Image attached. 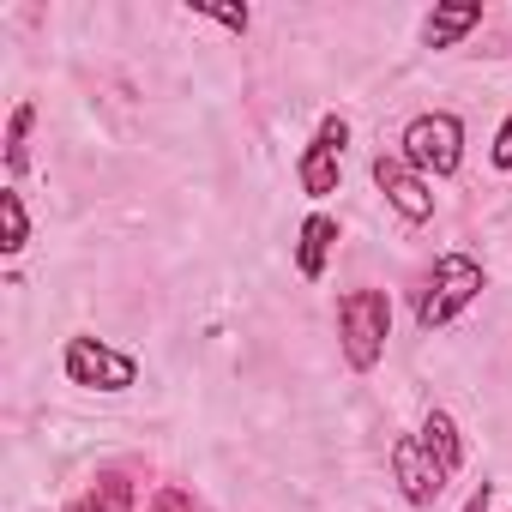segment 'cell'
I'll use <instances>...</instances> for the list:
<instances>
[{
	"instance_id": "obj_2",
	"label": "cell",
	"mask_w": 512,
	"mask_h": 512,
	"mask_svg": "<svg viewBox=\"0 0 512 512\" xmlns=\"http://www.w3.org/2000/svg\"><path fill=\"white\" fill-rule=\"evenodd\" d=\"M476 296H482V266L470 260V253H440L434 272H428V290L416 296V326L434 332V326L458 320Z\"/></svg>"
},
{
	"instance_id": "obj_12",
	"label": "cell",
	"mask_w": 512,
	"mask_h": 512,
	"mask_svg": "<svg viewBox=\"0 0 512 512\" xmlns=\"http://www.w3.org/2000/svg\"><path fill=\"white\" fill-rule=\"evenodd\" d=\"M25 241H31L25 199H19V187H0V253H19Z\"/></svg>"
},
{
	"instance_id": "obj_16",
	"label": "cell",
	"mask_w": 512,
	"mask_h": 512,
	"mask_svg": "<svg viewBox=\"0 0 512 512\" xmlns=\"http://www.w3.org/2000/svg\"><path fill=\"white\" fill-rule=\"evenodd\" d=\"M494 169H512V115H506L500 133H494Z\"/></svg>"
},
{
	"instance_id": "obj_15",
	"label": "cell",
	"mask_w": 512,
	"mask_h": 512,
	"mask_svg": "<svg viewBox=\"0 0 512 512\" xmlns=\"http://www.w3.org/2000/svg\"><path fill=\"white\" fill-rule=\"evenodd\" d=\"M151 512H193V500H187L181 488H157V494H151Z\"/></svg>"
},
{
	"instance_id": "obj_14",
	"label": "cell",
	"mask_w": 512,
	"mask_h": 512,
	"mask_svg": "<svg viewBox=\"0 0 512 512\" xmlns=\"http://www.w3.org/2000/svg\"><path fill=\"white\" fill-rule=\"evenodd\" d=\"M193 13H205V19H217V25H223V31H235V37L247 31V13H235V7H193Z\"/></svg>"
},
{
	"instance_id": "obj_11",
	"label": "cell",
	"mask_w": 512,
	"mask_h": 512,
	"mask_svg": "<svg viewBox=\"0 0 512 512\" xmlns=\"http://www.w3.org/2000/svg\"><path fill=\"white\" fill-rule=\"evenodd\" d=\"M73 512H133V482L127 476H97V488H85L73 500Z\"/></svg>"
},
{
	"instance_id": "obj_17",
	"label": "cell",
	"mask_w": 512,
	"mask_h": 512,
	"mask_svg": "<svg viewBox=\"0 0 512 512\" xmlns=\"http://www.w3.org/2000/svg\"><path fill=\"white\" fill-rule=\"evenodd\" d=\"M488 500H494V488H488V482H482V488H476V494H470V500H464V512H488Z\"/></svg>"
},
{
	"instance_id": "obj_9",
	"label": "cell",
	"mask_w": 512,
	"mask_h": 512,
	"mask_svg": "<svg viewBox=\"0 0 512 512\" xmlns=\"http://www.w3.org/2000/svg\"><path fill=\"white\" fill-rule=\"evenodd\" d=\"M476 25H482V7H476V0H458V7H434L428 25H422V43H428V49H452V43L470 37Z\"/></svg>"
},
{
	"instance_id": "obj_10",
	"label": "cell",
	"mask_w": 512,
	"mask_h": 512,
	"mask_svg": "<svg viewBox=\"0 0 512 512\" xmlns=\"http://www.w3.org/2000/svg\"><path fill=\"white\" fill-rule=\"evenodd\" d=\"M422 446L434 452V464H440L446 476H458V464H464V440H458V422H452L446 410H428V422H422Z\"/></svg>"
},
{
	"instance_id": "obj_7",
	"label": "cell",
	"mask_w": 512,
	"mask_h": 512,
	"mask_svg": "<svg viewBox=\"0 0 512 512\" xmlns=\"http://www.w3.org/2000/svg\"><path fill=\"white\" fill-rule=\"evenodd\" d=\"M392 476H398V488H404V500H410V506H434V500H440V488L452 482V476L434 464V452L422 446V434H404V440L392 446Z\"/></svg>"
},
{
	"instance_id": "obj_8",
	"label": "cell",
	"mask_w": 512,
	"mask_h": 512,
	"mask_svg": "<svg viewBox=\"0 0 512 512\" xmlns=\"http://www.w3.org/2000/svg\"><path fill=\"white\" fill-rule=\"evenodd\" d=\"M332 241H338V217L314 211V217L302 223V235H296V266H302V278H326V253H332Z\"/></svg>"
},
{
	"instance_id": "obj_1",
	"label": "cell",
	"mask_w": 512,
	"mask_h": 512,
	"mask_svg": "<svg viewBox=\"0 0 512 512\" xmlns=\"http://www.w3.org/2000/svg\"><path fill=\"white\" fill-rule=\"evenodd\" d=\"M386 338H392V302L380 290H350L338 302V344H344V362L356 374L380 368L386 356Z\"/></svg>"
},
{
	"instance_id": "obj_3",
	"label": "cell",
	"mask_w": 512,
	"mask_h": 512,
	"mask_svg": "<svg viewBox=\"0 0 512 512\" xmlns=\"http://www.w3.org/2000/svg\"><path fill=\"white\" fill-rule=\"evenodd\" d=\"M404 163H410L416 175L446 181V175L464 163V121H458V115H446V109L416 115V121L404 127Z\"/></svg>"
},
{
	"instance_id": "obj_5",
	"label": "cell",
	"mask_w": 512,
	"mask_h": 512,
	"mask_svg": "<svg viewBox=\"0 0 512 512\" xmlns=\"http://www.w3.org/2000/svg\"><path fill=\"white\" fill-rule=\"evenodd\" d=\"M344 145H350V121L344 115H326L320 121V133H314V145L302 151V193H314V199H326V193H338V175H344Z\"/></svg>"
},
{
	"instance_id": "obj_6",
	"label": "cell",
	"mask_w": 512,
	"mask_h": 512,
	"mask_svg": "<svg viewBox=\"0 0 512 512\" xmlns=\"http://www.w3.org/2000/svg\"><path fill=\"white\" fill-rule=\"evenodd\" d=\"M374 187L386 193V205H392L404 223H428V217H434L428 175H416V169L404 163V151H398V157H374Z\"/></svg>"
},
{
	"instance_id": "obj_4",
	"label": "cell",
	"mask_w": 512,
	"mask_h": 512,
	"mask_svg": "<svg viewBox=\"0 0 512 512\" xmlns=\"http://www.w3.org/2000/svg\"><path fill=\"white\" fill-rule=\"evenodd\" d=\"M67 380L73 386H91V392H127L139 380V362L103 338H67V356H61Z\"/></svg>"
},
{
	"instance_id": "obj_13",
	"label": "cell",
	"mask_w": 512,
	"mask_h": 512,
	"mask_svg": "<svg viewBox=\"0 0 512 512\" xmlns=\"http://www.w3.org/2000/svg\"><path fill=\"white\" fill-rule=\"evenodd\" d=\"M31 121H37V109H31V103H19V109H13V121H7V169H13V175L25 169V139H31Z\"/></svg>"
}]
</instances>
